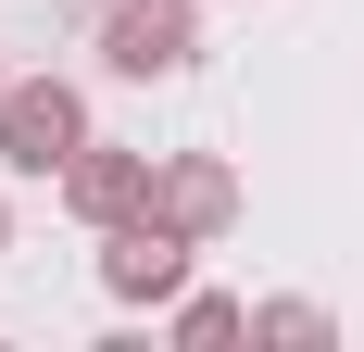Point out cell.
<instances>
[{
    "label": "cell",
    "instance_id": "obj_1",
    "mask_svg": "<svg viewBox=\"0 0 364 352\" xmlns=\"http://www.w3.org/2000/svg\"><path fill=\"white\" fill-rule=\"evenodd\" d=\"M88 151V101H75L63 76H13L0 88V164L13 176H63Z\"/></svg>",
    "mask_w": 364,
    "mask_h": 352
},
{
    "label": "cell",
    "instance_id": "obj_2",
    "mask_svg": "<svg viewBox=\"0 0 364 352\" xmlns=\"http://www.w3.org/2000/svg\"><path fill=\"white\" fill-rule=\"evenodd\" d=\"M188 252H201V239L139 202L126 227H101V289H113V302H176V289H188Z\"/></svg>",
    "mask_w": 364,
    "mask_h": 352
},
{
    "label": "cell",
    "instance_id": "obj_3",
    "mask_svg": "<svg viewBox=\"0 0 364 352\" xmlns=\"http://www.w3.org/2000/svg\"><path fill=\"white\" fill-rule=\"evenodd\" d=\"M201 38H188V0H113V26H101V63L113 76H176Z\"/></svg>",
    "mask_w": 364,
    "mask_h": 352
},
{
    "label": "cell",
    "instance_id": "obj_4",
    "mask_svg": "<svg viewBox=\"0 0 364 352\" xmlns=\"http://www.w3.org/2000/svg\"><path fill=\"white\" fill-rule=\"evenodd\" d=\"M151 176H164L151 151H113V139H88V151L63 164V214H88V227H126V214L151 202Z\"/></svg>",
    "mask_w": 364,
    "mask_h": 352
},
{
    "label": "cell",
    "instance_id": "obj_5",
    "mask_svg": "<svg viewBox=\"0 0 364 352\" xmlns=\"http://www.w3.org/2000/svg\"><path fill=\"white\" fill-rule=\"evenodd\" d=\"M151 214L188 227V239H214V227H239V176H226L214 151H176V164L151 176Z\"/></svg>",
    "mask_w": 364,
    "mask_h": 352
},
{
    "label": "cell",
    "instance_id": "obj_6",
    "mask_svg": "<svg viewBox=\"0 0 364 352\" xmlns=\"http://www.w3.org/2000/svg\"><path fill=\"white\" fill-rule=\"evenodd\" d=\"M239 327H252V302H226V289H176V340H188V352H226Z\"/></svg>",
    "mask_w": 364,
    "mask_h": 352
},
{
    "label": "cell",
    "instance_id": "obj_7",
    "mask_svg": "<svg viewBox=\"0 0 364 352\" xmlns=\"http://www.w3.org/2000/svg\"><path fill=\"white\" fill-rule=\"evenodd\" d=\"M252 340H327V315H314V302H264Z\"/></svg>",
    "mask_w": 364,
    "mask_h": 352
},
{
    "label": "cell",
    "instance_id": "obj_8",
    "mask_svg": "<svg viewBox=\"0 0 364 352\" xmlns=\"http://www.w3.org/2000/svg\"><path fill=\"white\" fill-rule=\"evenodd\" d=\"M0 252H13V214H0Z\"/></svg>",
    "mask_w": 364,
    "mask_h": 352
},
{
    "label": "cell",
    "instance_id": "obj_9",
    "mask_svg": "<svg viewBox=\"0 0 364 352\" xmlns=\"http://www.w3.org/2000/svg\"><path fill=\"white\" fill-rule=\"evenodd\" d=\"M0 88H13V76H0Z\"/></svg>",
    "mask_w": 364,
    "mask_h": 352
}]
</instances>
